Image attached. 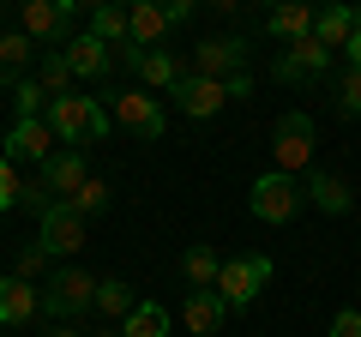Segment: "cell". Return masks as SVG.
Returning <instances> with one entry per match:
<instances>
[{"label":"cell","instance_id":"17","mask_svg":"<svg viewBox=\"0 0 361 337\" xmlns=\"http://www.w3.org/2000/svg\"><path fill=\"white\" fill-rule=\"evenodd\" d=\"M127 30H133V42L139 49H157V42L169 37V6H157V0H139V6H127Z\"/></svg>","mask_w":361,"mask_h":337},{"label":"cell","instance_id":"33","mask_svg":"<svg viewBox=\"0 0 361 337\" xmlns=\"http://www.w3.org/2000/svg\"><path fill=\"white\" fill-rule=\"evenodd\" d=\"M193 18V0H169V25H187Z\"/></svg>","mask_w":361,"mask_h":337},{"label":"cell","instance_id":"21","mask_svg":"<svg viewBox=\"0 0 361 337\" xmlns=\"http://www.w3.org/2000/svg\"><path fill=\"white\" fill-rule=\"evenodd\" d=\"M37 85L49 91V103H61V97H73V66H66V54L61 49H42V61H37Z\"/></svg>","mask_w":361,"mask_h":337},{"label":"cell","instance_id":"11","mask_svg":"<svg viewBox=\"0 0 361 337\" xmlns=\"http://www.w3.org/2000/svg\"><path fill=\"white\" fill-rule=\"evenodd\" d=\"M54 145H61V139H54L49 121H13V133H6V151H0V157H6V163H13V157H25V163H49Z\"/></svg>","mask_w":361,"mask_h":337},{"label":"cell","instance_id":"2","mask_svg":"<svg viewBox=\"0 0 361 337\" xmlns=\"http://www.w3.org/2000/svg\"><path fill=\"white\" fill-rule=\"evenodd\" d=\"M301 205H307V181L301 175H259L253 193H247V211L259 223H289Z\"/></svg>","mask_w":361,"mask_h":337},{"label":"cell","instance_id":"9","mask_svg":"<svg viewBox=\"0 0 361 337\" xmlns=\"http://www.w3.org/2000/svg\"><path fill=\"white\" fill-rule=\"evenodd\" d=\"M247 66V42L241 37H205L193 49V73L199 78H241Z\"/></svg>","mask_w":361,"mask_h":337},{"label":"cell","instance_id":"31","mask_svg":"<svg viewBox=\"0 0 361 337\" xmlns=\"http://www.w3.org/2000/svg\"><path fill=\"white\" fill-rule=\"evenodd\" d=\"M18 199H25V181H18V175H13V163L0 157V211H13Z\"/></svg>","mask_w":361,"mask_h":337},{"label":"cell","instance_id":"27","mask_svg":"<svg viewBox=\"0 0 361 337\" xmlns=\"http://www.w3.org/2000/svg\"><path fill=\"white\" fill-rule=\"evenodd\" d=\"M90 37H103V42H133V30H127V13H121V6H97V13H90Z\"/></svg>","mask_w":361,"mask_h":337},{"label":"cell","instance_id":"23","mask_svg":"<svg viewBox=\"0 0 361 337\" xmlns=\"http://www.w3.org/2000/svg\"><path fill=\"white\" fill-rule=\"evenodd\" d=\"M37 54H42V49L25 37V30H6V37H0V73H13V85H18V78H25V66L37 61Z\"/></svg>","mask_w":361,"mask_h":337},{"label":"cell","instance_id":"7","mask_svg":"<svg viewBox=\"0 0 361 337\" xmlns=\"http://www.w3.org/2000/svg\"><path fill=\"white\" fill-rule=\"evenodd\" d=\"M169 97H175V109L187 121H211V115H223V109L235 103V97H229V78H199V73H187Z\"/></svg>","mask_w":361,"mask_h":337},{"label":"cell","instance_id":"25","mask_svg":"<svg viewBox=\"0 0 361 337\" xmlns=\"http://www.w3.org/2000/svg\"><path fill=\"white\" fill-rule=\"evenodd\" d=\"M180 271H187V283H193V289H217V277H223V259L211 253V247H187Z\"/></svg>","mask_w":361,"mask_h":337},{"label":"cell","instance_id":"14","mask_svg":"<svg viewBox=\"0 0 361 337\" xmlns=\"http://www.w3.org/2000/svg\"><path fill=\"white\" fill-rule=\"evenodd\" d=\"M223 319H229V307H223L217 289H187V301H180V325H187L193 337H211Z\"/></svg>","mask_w":361,"mask_h":337},{"label":"cell","instance_id":"26","mask_svg":"<svg viewBox=\"0 0 361 337\" xmlns=\"http://www.w3.org/2000/svg\"><path fill=\"white\" fill-rule=\"evenodd\" d=\"M109 199H115V187H109V181H103V175H90V181H85V187H78V193H73V199H66V205H73V211H78V217H97V211H109Z\"/></svg>","mask_w":361,"mask_h":337},{"label":"cell","instance_id":"5","mask_svg":"<svg viewBox=\"0 0 361 337\" xmlns=\"http://www.w3.org/2000/svg\"><path fill=\"white\" fill-rule=\"evenodd\" d=\"M18 30H25L30 42L66 49V42H73V0H25V6H18Z\"/></svg>","mask_w":361,"mask_h":337},{"label":"cell","instance_id":"12","mask_svg":"<svg viewBox=\"0 0 361 337\" xmlns=\"http://www.w3.org/2000/svg\"><path fill=\"white\" fill-rule=\"evenodd\" d=\"M325 66H331V49H325L319 37H301V42H289V49L277 54V78H283V85H295V78H319Z\"/></svg>","mask_w":361,"mask_h":337},{"label":"cell","instance_id":"4","mask_svg":"<svg viewBox=\"0 0 361 337\" xmlns=\"http://www.w3.org/2000/svg\"><path fill=\"white\" fill-rule=\"evenodd\" d=\"M109 115H115V127H127L133 139H145V145H157V139L169 133V109L157 103L151 91H115Z\"/></svg>","mask_w":361,"mask_h":337},{"label":"cell","instance_id":"15","mask_svg":"<svg viewBox=\"0 0 361 337\" xmlns=\"http://www.w3.org/2000/svg\"><path fill=\"white\" fill-rule=\"evenodd\" d=\"M313 25H319V13H313V6H301V0H283V6H271V13H265V30H271L277 42L313 37Z\"/></svg>","mask_w":361,"mask_h":337},{"label":"cell","instance_id":"24","mask_svg":"<svg viewBox=\"0 0 361 337\" xmlns=\"http://www.w3.org/2000/svg\"><path fill=\"white\" fill-rule=\"evenodd\" d=\"M121 337H169V307L163 301H139L133 319L121 325Z\"/></svg>","mask_w":361,"mask_h":337},{"label":"cell","instance_id":"3","mask_svg":"<svg viewBox=\"0 0 361 337\" xmlns=\"http://www.w3.org/2000/svg\"><path fill=\"white\" fill-rule=\"evenodd\" d=\"M265 283H271V259H265V253H241V259H223L217 295H223V307L235 313V307H253Z\"/></svg>","mask_w":361,"mask_h":337},{"label":"cell","instance_id":"1","mask_svg":"<svg viewBox=\"0 0 361 337\" xmlns=\"http://www.w3.org/2000/svg\"><path fill=\"white\" fill-rule=\"evenodd\" d=\"M97 283H103V277H90L85 265H61V271H49V277H42V313H49L54 325L78 319L85 307H97Z\"/></svg>","mask_w":361,"mask_h":337},{"label":"cell","instance_id":"28","mask_svg":"<svg viewBox=\"0 0 361 337\" xmlns=\"http://www.w3.org/2000/svg\"><path fill=\"white\" fill-rule=\"evenodd\" d=\"M13 103H18V121H42V115H49V91H42L37 78H18Z\"/></svg>","mask_w":361,"mask_h":337},{"label":"cell","instance_id":"34","mask_svg":"<svg viewBox=\"0 0 361 337\" xmlns=\"http://www.w3.org/2000/svg\"><path fill=\"white\" fill-rule=\"evenodd\" d=\"M343 54H349V73H361V30L349 37V49H343Z\"/></svg>","mask_w":361,"mask_h":337},{"label":"cell","instance_id":"20","mask_svg":"<svg viewBox=\"0 0 361 337\" xmlns=\"http://www.w3.org/2000/svg\"><path fill=\"white\" fill-rule=\"evenodd\" d=\"M307 205H319L325 217H343V211L355 205V193H349V181H337V175H307Z\"/></svg>","mask_w":361,"mask_h":337},{"label":"cell","instance_id":"19","mask_svg":"<svg viewBox=\"0 0 361 337\" xmlns=\"http://www.w3.org/2000/svg\"><path fill=\"white\" fill-rule=\"evenodd\" d=\"M139 78H145V91H151V97H169L187 73H180V61H175L169 49H151V54L139 61Z\"/></svg>","mask_w":361,"mask_h":337},{"label":"cell","instance_id":"18","mask_svg":"<svg viewBox=\"0 0 361 337\" xmlns=\"http://www.w3.org/2000/svg\"><path fill=\"white\" fill-rule=\"evenodd\" d=\"M355 30H361V6H325L319 25H313V37L337 54V49H349V37H355Z\"/></svg>","mask_w":361,"mask_h":337},{"label":"cell","instance_id":"32","mask_svg":"<svg viewBox=\"0 0 361 337\" xmlns=\"http://www.w3.org/2000/svg\"><path fill=\"white\" fill-rule=\"evenodd\" d=\"M325 337H361V307H343V313L331 319V331H325Z\"/></svg>","mask_w":361,"mask_h":337},{"label":"cell","instance_id":"29","mask_svg":"<svg viewBox=\"0 0 361 337\" xmlns=\"http://www.w3.org/2000/svg\"><path fill=\"white\" fill-rule=\"evenodd\" d=\"M337 115H343V121H361V73H343V78H337Z\"/></svg>","mask_w":361,"mask_h":337},{"label":"cell","instance_id":"16","mask_svg":"<svg viewBox=\"0 0 361 337\" xmlns=\"http://www.w3.org/2000/svg\"><path fill=\"white\" fill-rule=\"evenodd\" d=\"M61 54H66V66H73V78H103L109 73V42L90 37V30H78Z\"/></svg>","mask_w":361,"mask_h":337},{"label":"cell","instance_id":"35","mask_svg":"<svg viewBox=\"0 0 361 337\" xmlns=\"http://www.w3.org/2000/svg\"><path fill=\"white\" fill-rule=\"evenodd\" d=\"M49 337H85V331H73V325H54V331Z\"/></svg>","mask_w":361,"mask_h":337},{"label":"cell","instance_id":"10","mask_svg":"<svg viewBox=\"0 0 361 337\" xmlns=\"http://www.w3.org/2000/svg\"><path fill=\"white\" fill-rule=\"evenodd\" d=\"M85 181H90L85 145H73V151H54L49 163H42V187H49V199H54V205H66V199H73Z\"/></svg>","mask_w":361,"mask_h":337},{"label":"cell","instance_id":"36","mask_svg":"<svg viewBox=\"0 0 361 337\" xmlns=\"http://www.w3.org/2000/svg\"><path fill=\"white\" fill-rule=\"evenodd\" d=\"M103 337H121V331H103Z\"/></svg>","mask_w":361,"mask_h":337},{"label":"cell","instance_id":"8","mask_svg":"<svg viewBox=\"0 0 361 337\" xmlns=\"http://www.w3.org/2000/svg\"><path fill=\"white\" fill-rule=\"evenodd\" d=\"M37 247L49 253V259H73L78 247H85V217H78L73 205H49V211H42V235H37Z\"/></svg>","mask_w":361,"mask_h":337},{"label":"cell","instance_id":"13","mask_svg":"<svg viewBox=\"0 0 361 337\" xmlns=\"http://www.w3.org/2000/svg\"><path fill=\"white\" fill-rule=\"evenodd\" d=\"M42 313V283H18L13 271L0 277V331L6 325H30Z\"/></svg>","mask_w":361,"mask_h":337},{"label":"cell","instance_id":"22","mask_svg":"<svg viewBox=\"0 0 361 337\" xmlns=\"http://www.w3.org/2000/svg\"><path fill=\"white\" fill-rule=\"evenodd\" d=\"M133 307H139L133 283H121V277H103V283H97V313H109V319L127 325V319H133Z\"/></svg>","mask_w":361,"mask_h":337},{"label":"cell","instance_id":"6","mask_svg":"<svg viewBox=\"0 0 361 337\" xmlns=\"http://www.w3.org/2000/svg\"><path fill=\"white\" fill-rule=\"evenodd\" d=\"M271 151H277V175H301L313 163V115L307 109H289L271 133Z\"/></svg>","mask_w":361,"mask_h":337},{"label":"cell","instance_id":"30","mask_svg":"<svg viewBox=\"0 0 361 337\" xmlns=\"http://www.w3.org/2000/svg\"><path fill=\"white\" fill-rule=\"evenodd\" d=\"M42 265H49V253H42V247L30 241L25 253H18V265H13V277H18V283H37V277H42Z\"/></svg>","mask_w":361,"mask_h":337}]
</instances>
